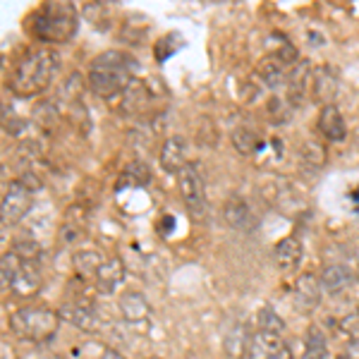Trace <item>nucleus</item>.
Wrapping results in <instances>:
<instances>
[{"mask_svg":"<svg viewBox=\"0 0 359 359\" xmlns=\"http://www.w3.org/2000/svg\"><path fill=\"white\" fill-rule=\"evenodd\" d=\"M132 69H135V62H132L130 55L120 53V50H108V53H101L91 62L86 79H89L94 94L111 98L115 94H123L132 84Z\"/></svg>","mask_w":359,"mask_h":359,"instance_id":"nucleus-1","label":"nucleus"},{"mask_svg":"<svg viewBox=\"0 0 359 359\" xmlns=\"http://www.w3.org/2000/svg\"><path fill=\"white\" fill-rule=\"evenodd\" d=\"M57 72V53L50 48H36L32 53H27L17 65L10 89L17 96H34L41 94L46 86L50 84V79Z\"/></svg>","mask_w":359,"mask_h":359,"instance_id":"nucleus-2","label":"nucleus"},{"mask_svg":"<svg viewBox=\"0 0 359 359\" xmlns=\"http://www.w3.org/2000/svg\"><path fill=\"white\" fill-rule=\"evenodd\" d=\"M29 27L39 41L62 43L77 32V13L69 3H46L32 15Z\"/></svg>","mask_w":359,"mask_h":359,"instance_id":"nucleus-3","label":"nucleus"},{"mask_svg":"<svg viewBox=\"0 0 359 359\" xmlns=\"http://www.w3.org/2000/svg\"><path fill=\"white\" fill-rule=\"evenodd\" d=\"M60 316L55 311L46 309V306H25L17 309L10 316V328L25 340H34V343H43V340L53 338L57 331Z\"/></svg>","mask_w":359,"mask_h":359,"instance_id":"nucleus-4","label":"nucleus"},{"mask_svg":"<svg viewBox=\"0 0 359 359\" xmlns=\"http://www.w3.org/2000/svg\"><path fill=\"white\" fill-rule=\"evenodd\" d=\"M34 204V196H32V187H27L22 180H15L5 187L3 194V204H0V213H3V223L5 225H13L20 223L22 218L29 213V208Z\"/></svg>","mask_w":359,"mask_h":359,"instance_id":"nucleus-5","label":"nucleus"},{"mask_svg":"<svg viewBox=\"0 0 359 359\" xmlns=\"http://www.w3.org/2000/svg\"><path fill=\"white\" fill-rule=\"evenodd\" d=\"M180 192H182L184 206L189 208L194 218L204 216L206 211V187L204 177L199 175V168L194 163H187L182 172H180Z\"/></svg>","mask_w":359,"mask_h":359,"instance_id":"nucleus-6","label":"nucleus"},{"mask_svg":"<svg viewBox=\"0 0 359 359\" xmlns=\"http://www.w3.org/2000/svg\"><path fill=\"white\" fill-rule=\"evenodd\" d=\"M249 359H292V352H290V347L285 345V340H283L280 335L259 331L252 338Z\"/></svg>","mask_w":359,"mask_h":359,"instance_id":"nucleus-7","label":"nucleus"},{"mask_svg":"<svg viewBox=\"0 0 359 359\" xmlns=\"http://www.w3.org/2000/svg\"><path fill=\"white\" fill-rule=\"evenodd\" d=\"M57 316H60V321H67L72 323L74 328H79V331H89L94 333L98 328V318H96V311L94 306L89 302H84V299H74V302H65L57 309Z\"/></svg>","mask_w":359,"mask_h":359,"instance_id":"nucleus-8","label":"nucleus"},{"mask_svg":"<svg viewBox=\"0 0 359 359\" xmlns=\"http://www.w3.org/2000/svg\"><path fill=\"white\" fill-rule=\"evenodd\" d=\"M225 221L233 225L235 230H240V233H254L259 225L252 208H249L247 201L240 199V196H230V199L225 201Z\"/></svg>","mask_w":359,"mask_h":359,"instance_id":"nucleus-9","label":"nucleus"},{"mask_svg":"<svg viewBox=\"0 0 359 359\" xmlns=\"http://www.w3.org/2000/svg\"><path fill=\"white\" fill-rule=\"evenodd\" d=\"M321 278H316L314 273H302L294 283V302L302 306L304 311H311L321 304Z\"/></svg>","mask_w":359,"mask_h":359,"instance_id":"nucleus-10","label":"nucleus"},{"mask_svg":"<svg viewBox=\"0 0 359 359\" xmlns=\"http://www.w3.org/2000/svg\"><path fill=\"white\" fill-rule=\"evenodd\" d=\"M161 165L170 175H180L187 168V144L182 137H168L163 151H161Z\"/></svg>","mask_w":359,"mask_h":359,"instance_id":"nucleus-11","label":"nucleus"},{"mask_svg":"<svg viewBox=\"0 0 359 359\" xmlns=\"http://www.w3.org/2000/svg\"><path fill=\"white\" fill-rule=\"evenodd\" d=\"M125 283V264L118 257H111L101 264L96 273V287L103 294H113Z\"/></svg>","mask_w":359,"mask_h":359,"instance_id":"nucleus-12","label":"nucleus"},{"mask_svg":"<svg viewBox=\"0 0 359 359\" xmlns=\"http://www.w3.org/2000/svg\"><path fill=\"white\" fill-rule=\"evenodd\" d=\"M318 130L328 142H345L347 125L343 120V113L335 106H323L321 113H318Z\"/></svg>","mask_w":359,"mask_h":359,"instance_id":"nucleus-13","label":"nucleus"},{"mask_svg":"<svg viewBox=\"0 0 359 359\" xmlns=\"http://www.w3.org/2000/svg\"><path fill=\"white\" fill-rule=\"evenodd\" d=\"M120 314L130 323H142L151 316V306H149L142 292H125L120 297Z\"/></svg>","mask_w":359,"mask_h":359,"instance_id":"nucleus-14","label":"nucleus"},{"mask_svg":"<svg viewBox=\"0 0 359 359\" xmlns=\"http://www.w3.org/2000/svg\"><path fill=\"white\" fill-rule=\"evenodd\" d=\"M352 280H355L352 271L347 269V266H340V264L326 266V269H323V273H321L323 290L331 292V294H343L347 287L352 285Z\"/></svg>","mask_w":359,"mask_h":359,"instance_id":"nucleus-15","label":"nucleus"},{"mask_svg":"<svg viewBox=\"0 0 359 359\" xmlns=\"http://www.w3.org/2000/svg\"><path fill=\"white\" fill-rule=\"evenodd\" d=\"M39 287H41V273L36 271V266L22 262L10 290L15 294H20V297H32V294L39 292Z\"/></svg>","mask_w":359,"mask_h":359,"instance_id":"nucleus-16","label":"nucleus"},{"mask_svg":"<svg viewBox=\"0 0 359 359\" xmlns=\"http://www.w3.org/2000/svg\"><path fill=\"white\" fill-rule=\"evenodd\" d=\"M302 262V242L297 237H285L276 245V264L283 271H294Z\"/></svg>","mask_w":359,"mask_h":359,"instance_id":"nucleus-17","label":"nucleus"},{"mask_svg":"<svg viewBox=\"0 0 359 359\" xmlns=\"http://www.w3.org/2000/svg\"><path fill=\"white\" fill-rule=\"evenodd\" d=\"M106 262V259H101V254L94 252V249H84V252H74V259H72V264H74V271H77L79 276H84V278H89V276H94L98 273V269H101V264Z\"/></svg>","mask_w":359,"mask_h":359,"instance_id":"nucleus-18","label":"nucleus"},{"mask_svg":"<svg viewBox=\"0 0 359 359\" xmlns=\"http://www.w3.org/2000/svg\"><path fill=\"white\" fill-rule=\"evenodd\" d=\"M225 347H228L230 357L242 359V355L247 352V347H252V338L247 335V328L245 326H235L233 333H230L228 340H225Z\"/></svg>","mask_w":359,"mask_h":359,"instance_id":"nucleus-19","label":"nucleus"},{"mask_svg":"<svg viewBox=\"0 0 359 359\" xmlns=\"http://www.w3.org/2000/svg\"><path fill=\"white\" fill-rule=\"evenodd\" d=\"M233 144H235V149L240 154H245V156H257V151L262 149V139H259L257 135H254L252 130H235V135H233Z\"/></svg>","mask_w":359,"mask_h":359,"instance_id":"nucleus-20","label":"nucleus"},{"mask_svg":"<svg viewBox=\"0 0 359 359\" xmlns=\"http://www.w3.org/2000/svg\"><path fill=\"white\" fill-rule=\"evenodd\" d=\"M299 161H302V165H306L309 170H321V168L326 165V149L316 142H306L302 154H299Z\"/></svg>","mask_w":359,"mask_h":359,"instance_id":"nucleus-21","label":"nucleus"},{"mask_svg":"<svg viewBox=\"0 0 359 359\" xmlns=\"http://www.w3.org/2000/svg\"><path fill=\"white\" fill-rule=\"evenodd\" d=\"M257 326H259V331H262V333L280 335V331L285 328V323H283V318L278 316L271 306H264V309L259 311V316H257Z\"/></svg>","mask_w":359,"mask_h":359,"instance_id":"nucleus-22","label":"nucleus"},{"mask_svg":"<svg viewBox=\"0 0 359 359\" xmlns=\"http://www.w3.org/2000/svg\"><path fill=\"white\" fill-rule=\"evenodd\" d=\"M304 359H328V352H326V340H323V335L318 333L316 328H311L309 340H306Z\"/></svg>","mask_w":359,"mask_h":359,"instance_id":"nucleus-23","label":"nucleus"},{"mask_svg":"<svg viewBox=\"0 0 359 359\" xmlns=\"http://www.w3.org/2000/svg\"><path fill=\"white\" fill-rule=\"evenodd\" d=\"M0 264H3V287L8 290V287H13V280L22 266V259L17 257L15 252H10V254H3V262Z\"/></svg>","mask_w":359,"mask_h":359,"instance_id":"nucleus-24","label":"nucleus"},{"mask_svg":"<svg viewBox=\"0 0 359 359\" xmlns=\"http://www.w3.org/2000/svg\"><path fill=\"white\" fill-rule=\"evenodd\" d=\"M13 252L17 254V257L22 259V262L34 264V262H36V259H39V252H41V247H39L34 240H17Z\"/></svg>","mask_w":359,"mask_h":359,"instance_id":"nucleus-25","label":"nucleus"},{"mask_svg":"<svg viewBox=\"0 0 359 359\" xmlns=\"http://www.w3.org/2000/svg\"><path fill=\"white\" fill-rule=\"evenodd\" d=\"M123 182L127 184H147L149 182V168L142 163H132L123 172Z\"/></svg>","mask_w":359,"mask_h":359,"instance_id":"nucleus-26","label":"nucleus"},{"mask_svg":"<svg viewBox=\"0 0 359 359\" xmlns=\"http://www.w3.org/2000/svg\"><path fill=\"white\" fill-rule=\"evenodd\" d=\"M340 328H343V333L350 335L352 340H359V309L347 314L343 321H340Z\"/></svg>","mask_w":359,"mask_h":359,"instance_id":"nucleus-27","label":"nucleus"},{"mask_svg":"<svg viewBox=\"0 0 359 359\" xmlns=\"http://www.w3.org/2000/svg\"><path fill=\"white\" fill-rule=\"evenodd\" d=\"M343 359H359V340H350V345L343 352Z\"/></svg>","mask_w":359,"mask_h":359,"instance_id":"nucleus-28","label":"nucleus"},{"mask_svg":"<svg viewBox=\"0 0 359 359\" xmlns=\"http://www.w3.org/2000/svg\"><path fill=\"white\" fill-rule=\"evenodd\" d=\"M101 359H123V357H120L118 352H113V350H106V352H103V357H101Z\"/></svg>","mask_w":359,"mask_h":359,"instance_id":"nucleus-29","label":"nucleus"},{"mask_svg":"<svg viewBox=\"0 0 359 359\" xmlns=\"http://www.w3.org/2000/svg\"><path fill=\"white\" fill-rule=\"evenodd\" d=\"M357 283H359V273H357Z\"/></svg>","mask_w":359,"mask_h":359,"instance_id":"nucleus-30","label":"nucleus"},{"mask_svg":"<svg viewBox=\"0 0 359 359\" xmlns=\"http://www.w3.org/2000/svg\"><path fill=\"white\" fill-rule=\"evenodd\" d=\"M151 359H158V357H151Z\"/></svg>","mask_w":359,"mask_h":359,"instance_id":"nucleus-31","label":"nucleus"}]
</instances>
